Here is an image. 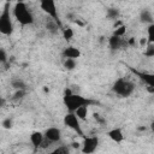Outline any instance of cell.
<instances>
[{
  "mask_svg": "<svg viewBox=\"0 0 154 154\" xmlns=\"http://www.w3.org/2000/svg\"><path fill=\"white\" fill-rule=\"evenodd\" d=\"M107 136L116 143H122L124 141V135L120 128H113L107 132Z\"/></svg>",
  "mask_w": 154,
  "mask_h": 154,
  "instance_id": "7c38bea8",
  "label": "cell"
},
{
  "mask_svg": "<svg viewBox=\"0 0 154 154\" xmlns=\"http://www.w3.org/2000/svg\"><path fill=\"white\" fill-rule=\"evenodd\" d=\"M64 125L65 126H67V128H70L71 130H73L78 136H81V137H84V132H83V130H82V128H81V124H79V119L76 117V114L75 113H66L65 116H64Z\"/></svg>",
  "mask_w": 154,
  "mask_h": 154,
  "instance_id": "8992f818",
  "label": "cell"
},
{
  "mask_svg": "<svg viewBox=\"0 0 154 154\" xmlns=\"http://www.w3.org/2000/svg\"><path fill=\"white\" fill-rule=\"evenodd\" d=\"M5 105H6V100L0 95V108H2Z\"/></svg>",
  "mask_w": 154,
  "mask_h": 154,
  "instance_id": "836d02e7",
  "label": "cell"
},
{
  "mask_svg": "<svg viewBox=\"0 0 154 154\" xmlns=\"http://www.w3.org/2000/svg\"><path fill=\"white\" fill-rule=\"evenodd\" d=\"M7 61V53L4 48H0V65Z\"/></svg>",
  "mask_w": 154,
  "mask_h": 154,
  "instance_id": "83f0119b",
  "label": "cell"
},
{
  "mask_svg": "<svg viewBox=\"0 0 154 154\" xmlns=\"http://www.w3.org/2000/svg\"><path fill=\"white\" fill-rule=\"evenodd\" d=\"M51 154H70V146H59L54 148Z\"/></svg>",
  "mask_w": 154,
  "mask_h": 154,
  "instance_id": "d6986e66",
  "label": "cell"
},
{
  "mask_svg": "<svg viewBox=\"0 0 154 154\" xmlns=\"http://www.w3.org/2000/svg\"><path fill=\"white\" fill-rule=\"evenodd\" d=\"M146 51H144V55L147 58H153L154 57V45L153 43H148L146 46Z\"/></svg>",
  "mask_w": 154,
  "mask_h": 154,
  "instance_id": "cb8c5ba5",
  "label": "cell"
},
{
  "mask_svg": "<svg viewBox=\"0 0 154 154\" xmlns=\"http://www.w3.org/2000/svg\"><path fill=\"white\" fill-rule=\"evenodd\" d=\"M146 89H147V91H148L149 94H154V87H152V85H147Z\"/></svg>",
  "mask_w": 154,
  "mask_h": 154,
  "instance_id": "d6a6232c",
  "label": "cell"
},
{
  "mask_svg": "<svg viewBox=\"0 0 154 154\" xmlns=\"http://www.w3.org/2000/svg\"><path fill=\"white\" fill-rule=\"evenodd\" d=\"M42 140H43V132H41V131H32L31 132V135H30V142H31V144H32V147H34L35 150H37L40 148Z\"/></svg>",
  "mask_w": 154,
  "mask_h": 154,
  "instance_id": "4fadbf2b",
  "label": "cell"
},
{
  "mask_svg": "<svg viewBox=\"0 0 154 154\" xmlns=\"http://www.w3.org/2000/svg\"><path fill=\"white\" fill-rule=\"evenodd\" d=\"M137 130H138V131H146V130H147V126H138Z\"/></svg>",
  "mask_w": 154,
  "mask_h": 154,
  "instance_id": "e575fe53",
  "label": "cell"
},
{
  "mask_svg": "<svg viewBox=\"0 0 154 154\" xmlns=\"http://www.w3.org/2000/svg\"><path fill=\"white\" fill-rule=\"evenodd\" d=\"M11 87L14 88L16 90H26V83L23 79H20L19 77L11 79Z\"/></svg>",
  "mask_w": 154,
  "mask_h": 154,
  "instance_id": "2e32d148",
  "label": "cell"
},
{
  "mask_svg": "<svg viewBox=\"0 0 154 154\" xmlns=\"http://www.w3.org/2000/svg\"><path fill=\"white\" fill-rule=\"evenodd\" d=\"M99 146V137L97 136H89L84 137L83 143H81V150L83 154H93Z\"/></svg>",
  "mask_w": 154,
  "mask_h": 154,
  "instance_id": "52a82bcc",
  "label": "cell"
},
{
  "mask_svg": "<svg viewBox=\"0 0 154 154\" xmlns=\"http://www.w3.org/2000/svg\"><path fill=\"white\" fill-rule=\"evenodd\" d=\"M73 113L76 114V117L79 120H87V118H88V106H81Z\"/></svg>",
  "mask_w": 154,
  "mask_h": 154,
  "instance_id": "e0dca14e",
  "label": "cell"
},
{
  "mask_svg": "<svg viewBox=\"0 0 154 154\" xmlns=\"http://www.w3.org/2000/svg\"><path fill=\"white\" fill-rule=\"evenodd\" d=\"M125 32H126V25L123 24V25L116 28L112 35H114V36H117V37H123V36L125 35Z\"/></svg>",
  "mask_w": 154,
  "mask_h": 154,
  "instance_id": "ffe728a7",
  "label": "cell"
},
{
  "mask_svg": "<svg viewBox=\"0 0 154 154\" xmlns=\"http://www.w3.org/2000/svg\"><path fill=\"white\" fill-rule=\"evenodd\" d=\"M64 67H65L66 70H69V71L73 70V69L76 67V60H75V59H65V61H64Z\"/></svg>",
  "mask_w": 154,
  "mask_h": 154,
  "instance_id": "603a6c76",
  "label": "cell"
},
{
  "mask_svg": "<svg viewBox=\"0 0 154 154\" xmlns=\"http://www.w3.org/2000/svg\"><path fill=\"white\" fill-rule=\"evenodd\" d=\"M140 20L141 23H144V24H154V17H153V13L148 10V8H143L141 12H140Z\"/></svg>",
  "mask_w": 154,
  "mask_h": 154,
  "instance_id": "5bb4252c",
  "label": "cell"
},
{
  "mask_svg": "<svg viewBox=\"0 0 154 154\" xmlns=\"http://www.w3.org/2000/svg\"><path fill=\"white\" fill-rule=\"evenodd\" d=\"M70 147H72V148H77V149H78V148L81 147V143H79V142H76V141H73V142L70 144Z\"/></svg>",
  "mask_w": 154,
  "mask_h": 154,
  "instance_id": "1f68e13d",
  "label": "cell"
},
{
  "mask_svg": "<svg viewBox=\"0 0 154 154\" xmlns=\"http://www.w3.org/2000/svg\"><path fill=\"white\" fill-rule=\"evenodd\" d=\"M130 70L141 79V81H143L147 85H152V87H154V75L153 73H148V72H140V71H137V70H134L132 67H130Z\"/></svg>",
  "mask_w": 154,
  "mask_h": 154,
  "instance_id": "30bf717a",
  "label": "cell"
},
{
  "mask_svg": "<svg viewBox=\"0 0 154 154\" xmlns=\"http://www.w3.org/2000/svg\"><path fill=\"white\" fill-rule=\"evenodd\" d=\"M147 45H148L147 37H141V38H140V46H141V47H146Z\"/></svg>",
  "mask_w": 154,
  "mask_h": 154,
  "instance_id": "4dcf8cb0",
  "label": "cell"
},
{
  "mask_svg": "<svg viewBox=\"0 0 154 154\" xmlns=\"http://www.w3.org/2000/svg\"><path fill=\"white\" fill-rule=\"evenodd\" d=\"M43 137H46L51 142L55 143V142H59L61 140V131H60V129H58L55 126H51V128H47L45 130Z\"/></svg>",
  "mask_w": 154,
  "mask_h": 154,
  "instance_id": "9c48e42d",
  "label": "cell"
},
{
  "mask_svg": "<svg viewBox=\"0 0 154 154\" xmlns=\"http://www.w3.org/2000/svg\"><path fill=\"white\" fill-rule=\"evenodd\" d=\"M25 95H26V90H16L14 94L12 95L11 100L12 101H20L22 99H24Z\"/></svg>",
  "mask_w": 154,
  "mask_h": 154,
  "instance_id": "7402d4cb",
  "label": "cell"
},
{
  "mask_svg": "<svg viewBox=\"0 0 154 154\" xmlns=\"http://www.w3.org/2000/svg\"><path fill=\"white\" fill-rule=\"evenodd\" d=\"M126 42H128V47H135V45H136L135 37H130V38H128Z\"/></svg>",
  "mask_w": 154,
  "mask_h": 154,
  "instance_id": "f546056e",
  "label": "cell"
},
{
  "mask_svg": "<svg viewBox=\"0 0 154 154\" xmlns=\"http://www.w3.org/2000/svg\"><path fill=\"white\" fill-rule=\"evenodd\" d=\"M61 34H63V37L66 40V41H71V38L73 37V30L71 28H64L61 30Z\"/></svg>",
  "mask_w": 154,
  "mask_h": 154,
  "instance_id": "44dd1931",
  "label": "cell"
},
{
  "mask_svg": "<svg viewBox=\"0 0 154 154\" xmlns=\"http://www.w3.org/2000/svg\"><path fill=\"white\" fill-rule=\"evenodd\" d=\"M93 118L99 123V124H105L106 123V120H105V118H102L99 113H93Z\"/></svg>",
  "mask_w": 154,
  "mask_h": 154,
  "instance_id": "f1b7e54d",
  "label": "cell"
},
{
  "mask_svg": "<svg viewBox=\"0 0 154 154\" xmlns=\"http://www.w3.org/2000/svg\"><path fill=\"white\" fill-rule=\"evenodd\" d=\"M43 90H45V93H49V89H48L47 87H45V88H43Z\"/></svg>",
  "mask_w": 154,
  "mask_h": 154,
  "instance_id": "d590c367",
  "label": "cell"
},
{
  "mask_svg": "<svg viewBox=\"0 0 154 154\" xmlns=\"http://www.w3.org/2000/svg\"><path fill=\"white\" fill-rule=\"evenodd\" d=\"M63 102H64L69 113H73L81 106H90V105L95 103V101H93L88 97H84L79 94L72 93V90L70 88H65L64 96H63Z\"/></svg>",
  "mask_w": 154,
  "mask_h": 154,
  "instance_id": "6da1fadb",
  "label": "cell"
},
{
  "mask_svg": "<svg viewBox=\"0 0 154 154\" xmlns=\"http://www.w3.org/2000/svg\"><path fill=\"white\" fill-rule=\"evenodd\" d=\"M61 55L65 59H75L76 60V58L81 57V51L73 46H69V47L64 48V51L61 52Z\"/></svg>",
  "mask_w": 154,
  "mask_h": 154,
  "instance_id": "8fae6325",
  "label": "cell"
},
{
  "mask_svg": "<svg viewBox=\"0 0 154 154\" xmlns=\"http://www.w3.org/2000/svg\"><path fill=\"white\" fill-rule=\"evenodd\" d=\"M45 25H46V29L48 30V32H51V34H53V35L58 34V32H59V30H60L59 25H58V24H57L52 18L47 19V20H46V23H45Z\"/></svg>",
  "mask_w": 154,
  "mask_h": 154,
  "instance_id": "9a60e30c",
  "label": "cell"
},
{
  "mask_svg": "<svg viewBox=\"0 0 154 154\" xmlns=\"http://www.w3.org/2000/svg\"><path fill=\"white\" fill-rule=\"evenodd\" d=\"M106 17L108 19H117L119 17V10L118 8H114V7H111V8H107L106 11Z\"/></svg>",
  "mask_w": 154,
  "mask_h": 154,
  "instance_id": "ac0fdd59",
  "label": "cell"
},
{
  "mask_svg": "<svg viewBox=\"0 0 154 154\" xmlns=\"http://www.w3.org/2000/svg\"><path fill=\"white\" fill-rule=\"evenodd\" d=\"M1 125H2V128H4V129L10 130V129L13 126V120H12L11 118H5V119L1 122Z\"/></svg>",
  "mask_w": 154,
  "mask_h": 154,
  "instance_id": "484cf974",
  "label": "cell"
},
{
  "mask_svg": "<svg viewBox=\"0 0 154 154\" xmlns=\"http://www.w3.org/2000/svg\"><path fill=\"white\" fill-rule=\"evenodd\" d=\"M52 144H53V142H51L49 140H47L46 137H43V140H42V142H41L40 148H41V149H48Z\"/></svg>",
  "mask_w": 154,
  "mask_h": 154,
  "instance_id": "4316f807",
  "label": "cell"
},
{
  "mask_svg": "<svg viewBox=\"0 0 154 154\" xmlns=\"http://www.w3.org/2000/svg\"><path fill=\"white\" fill-rule=\"evenodd\" d=\"M13 16L16 20L22 25H31L34 24V16L28 5L24 1H17L13 6Z\"/></svg>",
  "mask_w": 154,
  "mask_h": 154,
  "instance_id": "7a4b0ae2",
  "label": "cell"
},
{
  "mask_svg": "<svg viewBox=\"0 0 154 154\" xmlns=\"http://www.w3.org/2000/svg\"><path fill=\"white\" fill-rule=\"evenodd\" d=\"M40 8H41L45 13H47V14L49 16V18H52V19L59 25L60 30L64 29L63 23H61L60 17H59V13H58L57 5H55V2H54L53 0H41V1H40Z\"/></svg>",
  "mask_w": 154,
  "mask_h": 154,
  "instance_id": "5b68a950",
  "label": "cell"
},
{
  "mask_svg": "<svg viewBox=\"0 0 154 154\" xmlns=\"http://www.w3.org/2000/svg\"><path fill=\"white\" fill-rule=\"evenodd\" d=\"M11 4L7 1L4 5V8L0 13V34L5 36H10L13 32V22L11 17V11H10Z\"/></svg>",
  "mask_w": 154,
  "mask_h": 154,
  "instance_id": "277c9868",
  "label": "cell"
},
{
  "mask_svg": "<svg viewBox=\"0 0 154 154\" xmlns=\"http://www.w3.org/2000/svg\"><path fill=\"white\" fill-rule=\"evenodd\" d=\"M148 43H153L154 42V24L148 25V37H147Z\"/></svg>",
  "mask_w": 154,
  "mask_h": 154,
  "instance_id": "d4e9b609",
  "label": "cell"
},
{
  "mask_svg": "<svg viewBox=\"0 0 154 154\" xmlns=\"http://www.w3.org/2000/svg\"><path fill=\"white\" fill-rule=\"evenodd\" d=\"M112 91L119 95L120 97H129L135 91V83L128 78L119 77L114 81L112 85Z\"/></svg>",
  "mask_w": 154,
  "mask_h": 154,
  "instance_id": "3957f363",
  "label": "cell"
},
{
  "mask_svg": "<svg viewBox=\"0 0 154 154\" xmlns=\"http://www.w3.org/2000/svg\"><path fill=\"white\" fill-rule=\"evenodd\" d=\"M108 46L112 51H118V49H125L128 47V42L126 40L122 38V37H117L114 35L108 37Z\"/></svg>",
  "mask_w": 154,
  "mask_h": 154,
  "instance_id": "ba28073f",
  "label": "cell"
}]
</instances>
